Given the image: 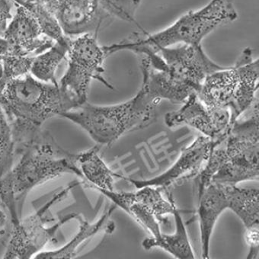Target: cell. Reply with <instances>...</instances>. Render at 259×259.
<instances>
[{
  "label": "cell",
  "mask_w": 259,
  "mask_h": 259,
  "mask_svg": "<svg viewBox=\"0 0 259 259\" xmlns=\"http://www.w3.org/2000/svg\"><path fill=\"white\" fill-rule=\"evenodd\" d=\"M20 154L17 164L0 178V204L9 213L11 225L22 218L24 202L31 190L64 175L81 178L76 153L62 148L47 131L42 130Z\"/></svg>",
  "instance_id": "obj_1"
},
{
  "label": "cell",
  "mask_w": 259,
  "mask_h": 259,
  "mask_svg": "<svg viewBox=\"0 0 259 259\" xmlns=\"http://www.w3.org/2000/svg\"><path fill=\"white\" fill-rule=\"evenodd\" d=\"M138 57L142 85L159 102L184 103L191 95L198 94L209 74L223 68L209 58L201 45H176Z\"/></svg>",
  "instance_id": "obj_2"
},
{
  "label": "cell",
  "mask_w": 259,
  "mask_h": 259,
  "mask_svg": "<svg viewBox=\"0 0 259 259\" xmlns=\"http://www.w3.org/2000/svg\"><path fill=\"white\" fill-rule=\"evenodd\" d=\"M0 105L11 123L16 153L34 142L47 120L73 109L58 84L42 82L31 73L0 88Z\"/></svg>",
  "instance_id": "obj_3"
},
{
  "label": "cell",
  "mask_w": 259,
  "mask_h": 259,
  "mask_svg": "<svg viewBox=\"0 0 259 259\" xmlns=\"http://www.w3.org/2000/svg\"><path fill=\"white\" fill-rule=\"evenodd\" d=\"M249 117L236 120L225 141L212 150L198 174V194L210 184L237 185L258 180V100L251 105Z\"/></svg>",
  "instance_id": "obj_4"
},
{
  "label": "cell",
  "mask_w": 259,
  "mask_h": 259,
  "mask_svg": "<svg viewBox=\"0 0 259 259\" xmlns=\"http://www.w3.org/2000/svg\"><path fill=\"white\" fill-rule=\"evenodd\" d=\"M237 18L233 0H210L203 8L188 12L162 31L152 34L133 33L124 40L103 48L107 57L123 51L149 56L176 45H201L206 36Z\"/></svg>",
  "instance_id": "obj_5"
},
{
  "label": "cell",
  "mask_w": 259,
  "mask_h": 259,
  "mask_svg": "<svg viewBox=\"0 0 259 259\" xmlns=\"http://www.w3.org/2000/svg\"><path fill=\"white\" fill-rule=\"evenodd\" d=\"M159 102L141 85L138 93L126 102L108 106L87 102L61 117L82 128L99 145L111 146L126 134L152 124Z\"/></svg>",
  "instance_id": "obj_6"
},
{
  "label": "cell",
  "mask_w": 259,
  "mask_h": 259,
  "mask_svg": "<svg viewBox=\"0 0 259 259\" xmlns=\"http://www.w3.org/2000/svg\"><path fill=\"white\" fill-rule=\"evenodd\" d=\"M258 78V59L254 60L252 51L246 48L233 67L209 74L197 95L208 108L228 109L233 125L257 100Z\"/></svg>",
  "instance_id": "obj_7"
},
{
  "label": "cell",
  "mask_w": 259,
  "mask_h": 259,
  "mask_svg": "<svg viewBox=\"0 0 259 259\" xmlns=\"http://www.w3.org/2000/svg\"><path fill=\"white\" fill-rule=\"evenodd\" d=\"M142 0H54L52 13L63 34L73 37L96 34L114 19L137 23Z\"/></svg>",
  "instance_id": "obj_8"
},
{
  "label": "cell",
  "mask_w": 259,
  "mask_h": 259,
  "mask_svg": "<svg viewBox=\"0 0 259 259\" xmlns=\"http://www.w3.org/2000/svg\"><path fill=\"white\" fill-rule=\"evenodd\" d=\"M67 57L68 66L58 85L65 98L73 105V109L88 102L93 80L114 90L104 76V64L108 57L103 46L99 45L97 35L85 34L70 37Z\"/></svg>",
  "instance_id": "obj_9"
},
{
  "label": "cell",
  "mask_w": 259,
  "mask_h": 259,
  "mask_svg": "<svg viewBox=\"0 0 259 259\" xmlns=\"http://www.w3.org/2000/svg\"><path fill=\"white\" fill-rule=\"evenodd\" d=\"M78 185L73 182L65 187L46 204H44L35 213L27 218H21L17 224L11 226V232L8 244L3 258L30 259L34 258L37 254L45 251V248L52 240L60 227L69 221L75 219L77 213H70L63 217L57 224L48 227L51 218L48 216L50 209L64 199L68 193Z\"/></svg>",
  "instance_id": "obj_10"
},
{
  "label": "cell",
  "mask_w": 259,
  "mask_h": 259,
  "mask_svg": "<svg viewBox=\"0 0 259 259\" xmlns=\"http://www.w3.org/2000/svg\"><path fill=\"white\" fill-rule=\"evenodd\" d=\"M165 123L170 128L191 126L211 139L217 146L225 141L232 126L228 109L208 108L197 94L190 96L177 111L167 113Z\"/></svg>",
  "instance_id": "obj_11"
},
{
  "label": "cell",
  "mask_w": 259,
  "mask_h": 259,
  "mask_svg": "<svg viewBox=\"0 0 259 259\" xmlns=\"http://www.w3.org/2000/svg\"><path fill=\"white\" fill-rule=\"evenodd\" d=\"M217 144L210 138L200 136L192 144L182 150L179 159L166 171L147 180L127 179L137 188L144 186L158 187L166 189L179 182H184L198 176L202 170Z\"/></svg>",
  "instance_id": "obj_12"
},
{
  "label": "cell",
  "mask_w": 259,
  "mask_h": 259,
  "mask_svg": "<svg viewBox=\"0 0 259 259\" xmlns=\"http://www.w3.org/2000/svg\"><path fill=\"white\" fill-rule=\"evenodd\" d=\"M3 37L10 45V54L21 57H36L55 42L44 34L34 15L20 5L16 7Z\"/></svg>",
  "instance_id": "obj_13"
},
{
  "label": "cell",
  "mask_w": 259,
  "mask_h": 259,
  "mask_svg": "<svg viewBox=\"0 0 259 259\" xmlns=\"http://www.w3.org/2000/svg\"><path fill=\"white\" fill-rule=\"evenodd\" d=\"M236 185L211 183L199 194V217L202 258L208 259L210 242L215 224L223 212L233 210Z\"/></svg>",
  "instance_id": "obj_14"
},
{
  "label": "cell",
  "mask_w": 259,
  "mask_h": 259,
  "mask_svg": "<svg viewBox=\"0 0 259 259\" xmlns=\"http://www.w3.org/2000/svg\"><path fill=\"white\" fill-rule=\"evenodd\" d=\"M100 145L76 153V162L81 178L87 186L96 191H114L116 179L121 176L113 171L99 155Z\"/></svg>",
  "instance_id": "obj_15"
},
{
  "label": "cell",
  "mask_w": 259,
  "mask_h": 259,
  "mask_svg": "<svg viewBox=\"0 0 259 259\" xmlns=\"http://www.w3.org/2000/svg\"><path fill=\"white\" fill-rule=\"evenodd\" d=\"M113 204L103 215L94 223H90L79 214H76L75 220L79 222V230L67 243L57 249L43 251L36 255L37 259H72L76 257L79 248L88 239L96 236L105 227H109V219L116 209Z\"/></svg>",
  "instance_id": "obj_16"
},
{
  "label": "cell",
  "mask_w": 259,
  "mask_h": 259,
  "mask_svg": "<svg viewBox=\"0 0 259 259\" xmlns=\"http://www.w3.org/2000/svg\"><path fill=\"white\" fill-rule=\"evenodd\" d=\"M104 196L112 201L116 207L126 212L143 228L151 233L153 237L158 238L162 234L159 221L151 213L148 207L143 202L135 192L126 191H100Z\"/></svg>",
  "instance_id": "obj_17"
},
{
  "label": "cell",
  "mask_w": 259,
  "mask_h": 259,
  "mask_svg": "<svg viewBox=\"0 0 259 259\" xmlns=\"http://www.w3.org/2000/svg\"><path fill=\"white\" fill-rule=\"evenodd\" d=\"M172 215L176 222L175 233L167 235L162 233L159 237L145 239L142 242L143 247L146 250H150L153 248H162L167 252L172 254L176 258H195V254L191 247L186 227L176 205L175 206Z\"/></svg>",
  "instance_id": "obj_18"
},
{
  "label": "cell",
  "mask_w": 259,
  "mask_h": 259,
  "mask_svg": "<svg viewBox=\"0 0 259 259\" xmlns=\"http://www.w3.org/2000/svg\"><path fill=\"white\" fill-rule=\"evenodd\" d=\"M70 37L66 36L39 55L34 57L30 73L38 80L48 83L58 84L56 72L62 60L67 57L70 48Z\"/></svg>",
  "instance_id": "obj_19"
},
{
  "label": "cell",
  "mask_w": 259,
  "mask_h": 259,
  "mask_svg": "<svg viewBox=\"0 0 259 259\" xmlns=\"http://www.w3.org/2000/svg\"><path fill=\"white\" fill-rule=\"evenodd\" d=\"M16 153L13 127L5 110L0 105V178L13 166Z\"/></svg>",
  "instance_id": "obj_20"
},
{
  "label": "cell",
  "mask_w": 259,
  "mask_h": 259,
  "mask_svg": "<svg viewBox=\"0 0 259 259\" xmlns=\"http://www.w3.org/2000/svg\"><path fill=\"white\" fill-rule=\"evenodd\" d=\"M33 60L34 57H21L9 52L2 61L0 88L9 81L30 73Z\"/></svg>",
  "instance_id": "obj_21"
},
{
  "label": "cell",
  "mask_w": 259,
  "mask_h": 259,
  "mask_svg": "<svg viewBox=\"0 0 259 259\" xmlns=\"http://www.w3.org/2000/svg\"><path fill=\"white\" fill-rule=\"evenodd\" d=\"M18 4L14 0H0V37H3L13 19Z\"/></svg>",
  "instance_id": "obj_22"
},
{
  "label": "cell",
  "mask_w": 259,
  "mask_h": 259,
  "mask_svg": "<svg viewBox=\"0 0 259 259\" xmlns=\"http://www.w3.org/2000/svg\"><path fill=\"white\" fill-rule=\"evenodd\" d=\"M245 238L249 245V253L247 257L256 258L258 255V227L247 229Z\"/></svg>",
  "instance_id": "obj_23"
},
{
  "label": "cell",
  "mask_w": 259,
  "mask_h": 259,
  "mask_svg": "<svg viewBox=\"0 0 259 259\" xmlns=\"http://www.w3.org/2000/svg\"><path fill=\"white\" fill-rule=\"evenodd\" d=\"M10 224L11 221L9 213L2 205H0V239L7 234Z\"/></svg>",
  "instance_id": "obj_24"
},
{
  "label": "cell",
  "mask_w": 259,
  "mask_h": 259,
  "mask_svg": "<svg viewBox=\"0 0 259 259\" xmlns=\"http://www.w3.org/2000/svg\"><path fill=\"white\" fill-rule=\"evenodd\" d=\"M14 1L18 4V5L25 7L26 9L28 8V3H27V0H14Z\"/></svg>",
  "instance_id": "obj_25"
}]
</instances>
